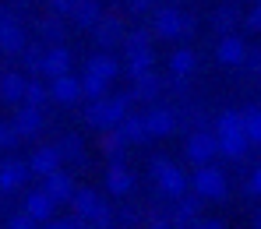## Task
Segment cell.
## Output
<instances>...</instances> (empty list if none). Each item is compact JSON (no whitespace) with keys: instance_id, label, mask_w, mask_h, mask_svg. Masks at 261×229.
<instances>
[{"instance_id":"obj_1","label":"cell","mask_w":261,"mask_h":229,"mask_svg":"<svg viewBox=\"0 0 261 229\" xmlns=\"http://www.w3.org/2000/svg\"><path fill=\"white\" fill-rule=\"evenodd\" d=\"M216 148L219 155H226V159H233V162H240L244 155H247V137H244V120H240V109H222L216 117Z\"/></svg>"},{"instance_id":"obj_2","label":"cell","mask_w":261,"mask_h":229,"mask_svg":"<svg viewBox=\"0 0 261 229\" xmlns=\"http://www.w3.org/2000/svg\"><path fill=\"white\" fill-rule=\"evenodd\" d=\"M127 113H130V95H102V99L85 106V124L106 134V131H117Z\"/></svg>"},{"instance_id":"obj_3","label":"cell","mask_w":261,"mask_h":229,"mask_svg":"<svg viewBox=\"0 0 261 229\" xmlns=\"http://www.w3.org/2000/svg\"><path fill=\"white\" fill-rule=\"evenodd\" d=\"M148 177L155 183V190L163 194V197H170V201H180L191 187H187V173L176 166L173 159H166V155H155L152 162H148Z\"/></svg>"},{"instance_id":"obj_4","label":"cell","mask_w":261,"mask_h":229,"mask_svg":"<svg viewBox=\"0 0 261 229\" xmlns=\"http://www.w3.org/2000/svg\"><path fill=\"white\" fill-rule=\"evenodd\" d=\"M187 187H191V194L198 201H222L229 194V180H226V173L219 169L216 162L194 169V177H187Z\"/></svg>"},{"instance_id":"obj_5","label":"cell","mask_w":261,"mask_h":229,"mask_svg":"<svg viewBox=\"0 0 261 229\" xmlns=\"http://www.w3.org/2000/svg\"><path fill=\"white\" fill-rule=\"evenodd\" d=\"M148 32L159 36V39H184V36L194 32V18L184 14L180 7H155V11H152V28H148Z\"/></svg>"},{"instance_id":"obj_6","label":"cell","mask_w":261,"mask_h":229,"mask_svg":"<svg viewBox=\"0 0 261 229\" xmlns=\"http://www.w3.org/2000/svg\"><path fill=\"white\" fill-rule=\"evenodd\" d=\"M216 155H219V148H216V137H212V131H191L187 134V141H184V159L194 166V169H201V166H212L216 162Z\"/></svg>"},{"instance_id":"obj_7","label":"cell","mask_w":261,"mask_h":229,"mask_svg":"<svg viewBox=\"0 0 261 229\" xmlns=\"http://www.w3.org/2000/svg\"><path fill=\"white\" fill-rule=\"evenodd\" d=\"M29 32L21 25V18L14 11H0V49L4 53H25Z\"/></svg>"},{"instance_id":"obj_8","label":"cell","mask_w":261,"mask_h":229,"mask_svg":"<svg viewBox=\"0 0 261 229\" xmlns=\"http://www.w3.org/2000/svg\"><path fill=\"white\" fill-rule=\"evenodd\" d=\"M92 36H95V46H99V53H110L113 46H124L127 25H124L117 14H102V18H99V25L92 28Z\"/></svg>"},{"instance_id":"obj_9","label":"cell","mask_w":261,"mask_h":229,"mask_svg":"<svg viewBox=\"0 0 261 229\" xmlns=\"http://www.w3.org/2000/svg\"><path fill=\"white\" fill-rule=\"evenodd\" d=\"M46 89H49V102H57V106H78L85 99L78 74H60V78L46 81Z\"/></svg>"},{"instance_id":"obj_10","label":"cell","mask_w":261,"mask_h":229,"mask_svg":"<svg viewBox=\"0 0 261 229\" xmlns=\"http://www.w3.org/2000/svg\"><path fill=\"white\" fill-rule=\"evenodd\" d=\"M145 131H148V137H170L180 127V117H176L170 106H148L145 113Z\"/></svg>"},{"instance_id":"obj_11","label":"cell","mask_w":261,"mask_h":229,"mask_svg":"<svg viewBox=\"0 0 261 229\" xmlns=\"http://www.w3.org/2000/svg\"><path fill=\"white\" fill-rule=\"evenodd\" d=\"M39 190H43L53 205H71V197H74L78 183H74V177H71L67 169H57V173H49V177L43 180V187H39Z\"/></svg>"},{"instance_id":"obj_12","label":"cell","mask_w":261,"mask_h":229,"mask_svg":"<svg viewBox=\"0 0 261 229\" xmlns=\"http://www.w3.org/2000/svg\"><path fill=\"white\" fill-rule=\"evenodd\" d=\"M25 166H29V173L32 177H49V173H57V169H64V159H60V152H57V145H39L29 159H25Z\"/></svg>"},{"instance_id":"obj_13","label":"cell","mask_w":261,"mask_h":229,"mask_svg":"<svg viewBox=\"0 0 261 229\" xmlns=\"http://www.w3.org/2000/svg\"><path fill=\"white\" fill-rule=\"evenodd\" d=\"M11 127H14L18 141H21V137H39V134H43V127H46V117H43V109L18 106L14 117H11Z\"/></svg>"},{"instance_id":"obj_14","label":"cell","mask_w":261,"mask_h":229,"mask_svg":"<svg viewBox=\"0 0 261 229\" xmlns=\"http://www.w3.org/2000/svg\"><path fill=\"white\" fill-rule=\"evenodd\" d=\"M102 190H106L110 197H127L130 190H134V173H130L124 162L106 166V173H102Z\"/></svg>"},{"instance_id":"obj_15","label":"cell","mask_w":261,"mask_h":229,"mask_svg":"<svg viewBox=\"0 0 261 229\" xmlns=\"http://www.w3.org/2000/svg\"><path fill=\"white\" fill-rule=\"evenodd\" d=\"M60 74H71V49H67V46H46L39 78L53 81V78H60Z\"/></svg>"},{"instance_id":"obj_16","label":"cell","mask_w":261,"mask_h":229,"mask_svg":"<svg viewBox=\"0 0 261 229\" xmlns=\"http://www.w3.org/2000/svg\"><path fill=\"white\" fill-rule=\"evenodd\" d=\"M29 166H25V159H4L0 162V194H14V190H21L25 183H29Z\"/></svg>"},{"instance_id":"obj_17","label":"cell","mask_w":261,"mask_h":229,"mask_svg":"<svg viewBox=\"0 0 261 229\" xmlns=\"http://www.w3.org/2000/svg\"><path fill=\"white\" fill-rule=\"evenodd\" d=\"M21 212H25L36 226H46L49 219H57V205L46 197L43 190H29V194H25V208H21Z\"/></svg>"},{"instance_id":"obj_18","label":"cell","mask_w":261,"mask_h":229,"mask_svg":"<svg viewBox=\"0 0 261 229\" xmlns=\"http://www.w3.org/2000/svg\"><path fill=\"white\" fill-rule=\"evenodd\" d=\"M152 67H155V46H145V49H127V53H124V67H120V71L134 81V78L148 74Z\"/></svg>"},{"instance_id":"obj_19","label":"cell","mask_w":261,"mask_h":229,"mask_svg":"<svg viewBox=\"0 0 261 229\" xmlns=\"http://www.w3.org/2000/svg\"><path fill=\"white\" fill-rule=\"evenodd\" d=\"M244 56H247V43L233 32V36H222L216 43V60L219 64H226V67H237V64H244Z\"/></svg>"},{"instance_id":"obj_20","label":"cell","mask_w":261,"mask_h":229,"mask_svg":"<svg viewBox=\"0 0 261 229\" xmlns=\"http://www.w3.org/2000/svg\"><path fill=\"white\" fill-rule=\"evenodd\" d=\"M198 219H201V201L187 190V194L173 205V219H170V226H173V229H187L191 222H198Z\"/></svg>"},{"instance_id":"obj_21","label":"cell","mask_w":261,"mask_h":229,"mask_svg":"<svg viewBox=\"0 0 261 229\" xmlns=\"http://www.w3.org/2000/svg\"><path fill=\"white\" fill-rule=\"evenodd\" d=\"M85 74H92V78H99V81L110 85V81L120 74V60H117L113 53H95V56L85 60Z\"/></svg>"},{"instance_id":"obj_22","label":"cell","mask_w":261,"mask_h":229,"mask_svg":"<svg viewBox=\"0 0 261 229\" xmlns=\"http://www.w3.org/2000/svg\"><path fill=\"white\" fill-rule=\"evenodd\" d=\"M25 85H29L25 74H18V71H4V74H0V102L21 106V102H25Z\"/></svg>"},{"instance_id":"obj_23","label":"cell","mask_w":261,"mask_h":229,"mask_svg":"<svg viewBox=\"0 0 261 229\" xmlns=\"http://www.w3.org/2000/svg\"><path fill=\"white\" fill-rule=\"evenodd\" d=\"M67 18L74 21V28H95L99 18H102V4H99V0H78Z\"/></svg>"},{"instance_id":"obj_24","label":"cell","mask_w":261,"mask_h":229,"mask_svg":"<svg viewBox=\"0 0 261 229\" xmlns=\"http://www.w3.org/2000/svg\"><path fill=\"white\" fill-rule=\"evenodd\" d=\"M194 67H198V53H194L191 46H180V49L170 53V71H173V78L187 81V78L194 74Z\"/></svg>"},{"instance_id":"obj_25","label":"cell","mask_w":261,"mask_h":229,"mask_svg":"<svg viewBox=\"0 0 261 229\" xmlns=\"http://www.w3.org/2000/svg\"><path fill=\"white\" fill-rule=\"evenodd\" d=\"M159 92H163V78L155 74V71H148V74H141V78H134V85H130V102L134 99H159Z\"/></svg>"},{"instance_id":"obj_26","label":"cell","mask_w":261,"mask_h":229,"mask_svg":"<svg viewBox=\"0 0 261 229\" xmlns=\"http://www.w3.org/2000/svg\"><path fill=\"white\" fill-rule=\"evenodd\" d=\"M117 131H120V137H124L127 145H145V141H148L145 117H141V113H127V117H124V124H120Z\"/></svg>"},{"instance_id":"obj_27","label":"cell","mask_w":261,"mask_h":229,"mask_svg":"<svg viewBox=\"0 0 261 229\" xmlns=\"http://www.w3.org/2000/svg\"><path fill=\"white\" fill-rule=\"evenodd\" d=\"M237 21H240V11H237L233 4H222V7H216V14H212V28L219 32V39H222V36H233Z\"/></svg>"},{"instance_id":"obj_28","label":"cell","mask_w":261,"mask_h":229,"mask_svg":"<svg viewBox=\"0 0 261 229\" xmlns=\"http://www.w3.org/2000/svg\"><path fill=\"white\" fill-rule=\"evenodd\" d=\"M57 152H60V159H64V162H71V166H82V162H85V141H82L78 134L60 137Z\"/></svg>"},{"instance_id":"obj_29","label":"cell","mask_w":261,"mask_h":229,"mask_svg":"<svg viewBox=\"0 0 261 229\" xmlns=\"http://www.w3.org/2000/svg\"><path fill=\"white\" fill-rule=\"evenodd\" d=\"M64 18H57V14H49V18H43L39 21V36H43L46 46H64Z\"/></svg>"},{"instance_id":"obj_30","label":"cell","mask_w":261,"mask_h":229,"mask_svg":"<svg viewBox=\"0 0 261 229\" xmlns=\"http://www.w3.org/2000/svg\"><path fill=\"white\" fill-rule=\"evenodd\" d=\"M240 120H244V137H247V145H261V106H247V109L240 113Z\"/></svg>"},{"instance_id":"obj_31","label":"cell","mask_w":261,"mask_h":229,"mask_svg":"<svg viewBox=\"0 0 261 229\" xmlns=\"http://www.w3.org/2000/svg\"><path fill=\"white\" fill-rule=\"evenodd\" d=\"M46 102H49V89H46V81H43V78H29V85H25V102H21V106L43 109Z\"/></svg>"},{"instance_id":"obj_32","label":"cell","mask_w":261,"mask_h":229,"mask_svg":"<svg viewBox=\"0 0 261 229\" xmlns=\"http://www.w3.org/2000/svg\"><path fill=\"white\" fill-rule=\"evenodd\" d=\"M102 152H106V159H110V166H113V162H124V152H127V141L120 137V131H106V134H102Z\"/></svg>"},{"instance_id":"obj_33","label":"cell","mask_w":261,"mask_h":229,"mask_svg":"<svg viewBox=\"0 0 261 229\" xmlns=\"http://www.w3.org/2000/svg\"><path fill=\"white\" fill-rule=\"evenodd\" d=\"M82 95H85L88 102H95V99L110 95V85H106V81H99V78H92V74H82Z\"/></svg>"},{"instance_id":"obj_34","label":"cell","mask_w":261,"mask_h":229,"mask_svg":"<svg viewBox=\"0 0 261 229\" xmlns=\"http://www.w3.org/2000/svg\"><path fill=\"white\" fill-rule=\"evenodd\" d=\"M113 226H120V229L145 226V219H141V208H134V205H127V208H120V215H113Z\"/></svg>"},{"instance_id":"obj_35","label":"cell","mask_w":261,"mask_h":229,"mask_svg":"<svg viewBox=\"0 0 261 229\" xmlns=\"http://www.w3.org/2000/svg\"><path fill=\"white\" fill-rule=\"evenodd\" d=\"M43 53H46V46H43V43L25 46V53H21V60H25V71L39 74V67H43Z\"/></svg>"},{"instance_id":"obj_36","label":"cell","mask_w":261,"mask_h":229,"mask_svg":"<svg viewBox=\"0 0 261 229\" xmlns=\"http://www.w3.org/2000/svg\"><path fill=\"white\" fill-rule=\"evenodd\" d=\"M145 46H152V32H148V28H127V36H124V53H127V49H145Z\"/></svg>"},{"instance_id":"obj_37","label":"cell","mask_w":261,"mask_h":229,"mask_svg":"<svg viewBox=\"0 0 261 229\" xmlns=\"http://www.w3.org/2000/svg\"><path fill=\"white\" fill-rule=\"evenodd\" d=\"M39 229H92L88 222H82V219H74V215H67V219H49L46 226Z\"/></svg>"},{"instance_id":"obj_38","label":"cell","mask_w":261,"mask_h":229,"mask_svg":"<svg viewBox=\"0 0 261 229\" xmlns=\"http://www.w3.org/2000/svg\"><path fill=\"white\" fill-rule=\"evenodd\" d=\"M14 145H18V134H14L11 120H0V152H11Z\"/></svg>"},{"instance_id":"obj_39","label":"cell","mask_w":261,"mask_h":229,"mask_svg":"<svg viewBox=\"0 0 261 229\" xmlns=\"http://www.w3.org/2000/svg\"><path fill=\"white\" fill-rule=\"evenodd\" d=\"M46 4H49V11H53L57 18H67V14L74 11V4H78V0H46Z\"/></svg>"},{"instance_id":"obj_40","label":"cell","mask_w":261,"mask_h":229,"mask_svg":"<svg viewBox=\"0 0 261 229\" xmlns=\"http://www.w3.org/2000/svg\"><path fill=\"white\" fill-rule=\"evenodd\" d=\"M7 229H39V226H36V222H32L25 212H14V215L7 219Z\"/></svg>"},{"instance_id":"obj_41","label":"cell","mask_w":261,"mask_h":229,"mask_svg":"<svg viewBox=\"0 0 261 229\" xmlns=\"http://www.w3.org/2000/svg\"><path fill=\"white\" fill-rule=\"evenodd\" d=\"M244 25H247L251 32H261V0H258V4H251V11H247Z\"/></svg>"},{"instance_id":"obj_42","label":"cell","mask_w":261,"mask_h":229,"mask_svg":"<svg viewBox=\"0 0 261 229\" xmlns=\"http://www.w3.org/2000/svg\"><path fill=\"white\" fill-rule=\"evenodd\" d=\"M247 194H254V197H261V162L251 169V177H247Z\"/></svg>"},{"instance_id":"obj_43","label":"cell","mask_w":261,"mask_h":229,"mask_svg":"<svg viewBox=\"0 0 261 229\" xmlns=\"http://www.w3.org/2000/svg\"><path fill=\"white\" fill-rule=\"evenodd\" d=\"M127 11L130 14H148V11H155V0H127Z\"/></svg>"},{"instance_id":"obj_44","label":"cell","mask_w":261,"mask_h":229,"mask_svg":"<svg viewBox=\"0 0 261 229\" xmlns=\"http://www.w3.org/2000/svg\"><path fill=\"white\" fill-rule=\"evenodd\" d=\"M187 229H226L219 219H198V222H191Z\"/></svg>"},{"instance_id":"obj_45","label":"cell","mask_w":261,"mask_h":229,"mask_svg":"<svg viewBox=\"0 0 261 229\" xmlns=\"http://www.w3.org/2000/svg\"><path fill=\"white\" fill-rule=\"evenodd\" d=\"M141 229H173V226H170V219H163V215H155V219H148V222H145Z\"/></svg>"},{"instance_id":"obj_46","label":"cell","mask_w":261,"mask_h":229,"mask_svg":"<svg viewBox=\"0 0 261 229\" xmlns=\"http://www.w3.org/2000/svg\"><path fill=\"white\" fill-rule=\"evenodd\" d=\"M244 64H247V67H254V71L261 74V53H251V49H247V56H244Z\"/></svg>"},{"instance_id":"obj_47","label":"cell","mask_w":261,"mask_h":229,"mask_svg":"<svg viewBox=\"0 0 261 229\" xmlns=\"http://www.w3.org/2000/svg\"><path fill=\"white\" fill-rule=\"evenodd\" d=\"M29 4H32V0H14V7H29Z\"/></svg>"},{"instance_id":"obj_48","label":"cell","mask_w":261,"mask_h":229,"mask_svg":"<svg viewBox=\"0 0 261 229\" xmlns=\"http://www.w3.org/2000/svg\"><path fill=\"white\" fill-rule=\"evenodd\" d=\"M254 226H258V229H261V212H258V219H254Z\"/></svg>"},{"instance_id":"obj_49","label":"cell","mask_w":261,"mask_h":229,"mask_svg":"<svg viewBox=\"0 0 261 229\" xmlns=\"http://www.w3.org/2000/svg\"><path fill=\"white\" fill-rule=\"evenodd\" d=\"M106 229H120V226H106Z\"/></svg>"},{"instance_id":"obj_50","label":"cell","mask_w":261,"mask_h":229,"mask_svg":"<svg viewBox=\"0 0 261 229\" xmlns=\"http://www.w3.org/2000/svg\"><path fill=\"white\" fill-rule=\"evenodd\" d=\"M247 4H258V0H247Z\"/></svg>"}]
</instances>
